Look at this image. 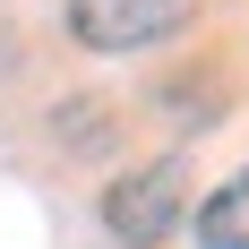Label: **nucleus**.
Listing matches in <instances>:
<instances>
[{"mask_svg":"<svg viewBox=\"0 0 249 249\" xmlns=\"http://www.w3.org/2000/svg\"><path fill=\"white\" fill-rule=\"evenodd\" d=\"M198 249H249V172H232L198 206Z\"/></svg>","mask_w":249,"mask_h":249,"instance_id":"nucleus-3","label":"nucleus"},{"mask_svg":"<svg viewBox=\"0 0 249 249\" xmlns=\"http://www.w3.org/2000/svg\"><path fill=\"white\" fill-rule=\"evenodd\" d=\"M198 0H69V35L86 52H146L189 26Z\"/></svg>","mask_w":249,"mask_h":249,"instance_id":"nucleus-2","label":"nucleus"},{"mask_svg":"<svg viewBox=\"0 0 249 249\" xmlns=\"http://www.w3.org/2000/svg\"><path fill=\"white\" fill-rule=\"evenodd\" d=\"M180 163L163 155V163H138V172H121L112 189H103V232L129 249H155V241H172L180 232Z\"/></svg>","mask_w":249,"mask_h":249,"instance_id":"nucleus-1","label":"nucleus"}]
</instances>
